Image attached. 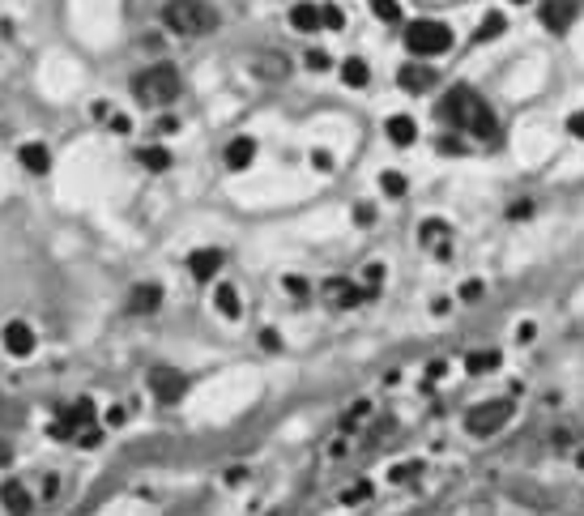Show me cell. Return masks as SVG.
Listing matches in <instances>:
<instances>
[{
  "instance_id": "obj_1",
  "label": "cell",
  "mask_w": 584,
  "mask_h": 516,
  "mask_svg": "<svg viewBox=\"0 0 584 516\" xmlns=\"http://www.w3.org/2000/svg\"><path fill=\"white\" fill-rule=\"evenodd\" d=\"M163 22H167L171 35L196 39V35H209V30L218 26V14L209 9L205 0H167V9H163Z\"/></svg>"
},
{
  "instance_id": "obj_2",
  "label": "cell",
  "mask_w": 584,
  "mask_h": 516,
  "mask_svg": "<svg viewBox=\"0 0 584 516\" xmlns=\"http://www.w3.org/2000/svg\"><path fill=\"white\" fill-rule=\"evenodd\" d=\"M133 94H137V103H145V107H167V103H175V94H180V73L171 69V64H153V69L133 77Z\"/></svg>"
},
{
  "instance_id": "obj_3",
  "label": "cell",
  "mask_w": 584,
  "mask_h": 516,
  "mask_svg": "<svg viewBox=\"0 0 584 516\" xmlns=\"http://www.w3.org/2000/svg\"><path fill=\"white\" fill-rule=\"evenodd\" d=\"M405 47H410L414 60L444 56L448 47H452V30H448L444 22H435V17H418V22L405 26Z\"/></svg>"
},
{
  "instance_id": "obj_4",
  "label": "cell",
  "mask_w": 584,
  "mask_h": 516,
  "mask_svg": "<svg viewBox=\"0 0 584 516\" xmlns=\"http://www.w3.org/2000/svg\"><path fill=\"white\" fill-rule=\"evenodd\" d=\"M321 299H324V307H333V312H350V307L367 303L371 291H367L362 282H350V278H324L321 282Z\"/></svg>"
},
{
  "instance_id": "obj_5",
  "label": "cell",
  "mask_w": 584,
  "mask_h": 516,
  "mask_svg": "<svg viewBox=\"0 0 584 516\" xmlns=\"http://www.w3.org/2000/svg\"><path fill=\"white\" fill-rule=\"evenodd\" d=\"M508 419H512V402H503V397L500 402H482L465 414V432L470 435H495Z\"/></svg>"
},
{
  "instance_id": "obj_6",
  "label": "cell",
  "mask_w": 584,
  "mask_h": 516,
  "mask_svg": "<svg viewBox=\"0 0 584 516\" xmlns=\"http://www.w3.org/2000/svg\"><path fill=\"white\" fill-rule=\"evenodd\" d=\"M473 107H478V94H473L470 85H452V90L440 98V120H444V124H452L457 133H465Z\"/></svg>"
},
{
  "instance_id": "obj_7",
  "label": "cell",
  "mask_w": 584,
  "mask_h": 516,
  "mask_svg": "<svg viewBox=\"0 0 584 516\" xmlns=\"http://www.w3.org/2000/svg\"><path fill=\"white\" fill-rule=\"evenodd\" d=\"M183 389H188V380H183V372H175V367H153L150 372V392L163 405H175L183 397Z\"/></svg>"
},
{
  "instance_id": "obj_8",
  "label": "cell",
  "mask_w": 584,
  "mask_h": 516,
  "mask_svg": "<svg viewBox=\"0 0 584 516\" xmlns=\"http://www.w3.org/2000/svg\"><path fill=\"white\" fill-rule=\"evenodd\" d=\"M0 346L9 350L14 359H30V354H35V329H30L26 321H9L0 329Z\"/></svg>"
},
{
  "instance_id": "obj_9",
  "label": "cell",
  "mask_w": 584,
  "mask_h": 516,
  "mask_svg": "<svg viewBox=\"0 0 584 516\" xmlns=\"http://www.w3.org/2000/svg\"><path fill=\"white\" fill-rule=\"evenodd\" d=\"M538 17H542V26L550 30V35H563V30L576 22V5H571V0H542V5H538Z\"/></svg>"
},
{
  "instance_id": "obj_10",
  "label": "cell",
  "mask_w": 584,
  "mask_h": 516,
  "mask_svg": "<svg viewBox=\"0 0 584 516\" xmlns=\"http://www.w3.org/2000/svg\"><path fill=\"white\" fill-rule=\"evenodd\" d=\"M397 82H401L405 94H427V90L435 85V69L431 64H422V60H410V64H401Z\"/></svg>"
},
{
  "instance_id": "obj_11",
  "label": "cell",
  "mask_w": 584,
  "mask_h": 516,
  "mask_svg": "<svg viewBox=\"0 0 584 516\" xmlns=\"http://www.w3.org/2000/svg\"><path fill=\"white\" fill-rule=\"evenodd\" d=\"M465 133H470V137H478V141H500V120H495V112H490L482 98H478V107H473Z\"/></svg>"
},
{
  "instance_id": "obj_12",
  "label": "cell",
  "mask_w": 584,
  "mask_h": 516,
  "mask_svg": "<svg viewBox=\"0 0 584 516\" xmlns=\"http://www.w3.org/2000/svg\"><path fill=\"white\" fill-rule=\"evenodd\" d=\"M218 269H223V252L218 248H196L193 256H188V273H193L196 282H213Z\"/></svg>"
},
{
  "instance_id": "obj_13",
  "label": "cell",
  "mask_w": 584,
  "mask_h": 516,
  "mask_svg": "<svg viewBox=\"0 0 584 516\" xmlns=\"http://www.w3.org/2000/svg\"><path fill=\"white\" fill-rule=\"evenodd\" d=\"M163 307V286L158 282H141L137 291H133V299H128V312L133 316H153Z\"/></svg>"
},
{
  "instance_id": "obj_14",
  "label": "cell",
  "mask_w": 584,
  "mask_h": 516,
  "mask_svg": "<svg viewBox=\"0 0 584 516\" xmlns=\"http://www.w3.org/2000/svg\"><path fill=\"white\" fill-rule=\"evenodd\" d=\"M0 503H5V512L9 516H30L35 512V500H30V491L22 482H5L0 487Z\"/></svg>"
},
{
  "instance_id": "obj_15",
  "label": "cell",
  "mask_w": 584,
  "mask_h": 516,
  "mask_svg": "<svg viewBox=\"0 0 584 516\" xmlns=\"http://www.w3.org/2000/svg\"><path fill=\"white\" fill-rule=\"evenodd\" d=\"M418 239H422V248L440 252V256H448V239H452V226L440 223V218H427V223L418 226Z\"/></svg>"
},
{
  "instance_id": "obj_16",
  "label": "cell",
  "mask_w": 584,
  "mask_h": 516,
  "mask_svg": "<svg viewBox=\"0 0 584 516\" xmlns=\"http://www.w3.org/2000/svg\"><path fill=\"white\" fill-rule=\"evenodd\" d=\"M384 137H389L397 150H405V145H414V141H418V124L410 120V115H389V124H384Z\"/></svg>"
},
{
  "instance_id": "obj_17",
  "label": "cell",
  "mask_w": 584,
  "mask_h": 516,
  "mask_svg": "<svg viewBox=\"0 0 584 516\" xmlns=\"http://www.w3.org/2000/svg\"><path fill=\"white\" fill-rule=\"evenodd\" d=\"M256 163V141L252 137H235L231 145H226V167L231 171H243Z\"/></svg>"
},
{
  "instance_id": "obj_18",
  "label": "cell",
  "mask_w": 584,
  "mask_h": 516,
  "mask_svg": "<svg viewBox=\"0 0 584 516\" xmlns=\"http://www.w3.org/2000/svg\"><path fill=\"white\" fill-rule=\"evenodd\" d=\"M252 69L261 73L264 82H282V77L291 73V64H286V56H278V52H261V56L252 60Z\"/></svg>"
},
{
  "instance_id": "obj_19",
  "label": "cell",
  "mask_w": 584,
  "mask_h": 516,
  "mask_svg": "<svg viewBox=\"0 0 584 516\" xmlns=\"http://www.w3.org/2000/svg\"><path fill=\"white\" fill-rule=\"evenodd\" d=\"M500 363H503L500 350H470V354H465V372H470V376H487V372H495Z\"/></svg>"
},
{
  "instance_id": "obj_20",
  "label": "cell",
  "mask_w": 584,
  "mask_h": 516,
  "mask_svg": "<svg viewBox=\"0 0 584 516\" xmlns=\"http://www.w3.org/2000/svg\"><path fill=\"white\" fill-rule=\"evenodd\" d=\"M291 26H294V30H303V35L321 30V26H324L321 5H294V9H291Z\"/></svg>"
},
{
  "instance_id": "obj_21",
  "label": "cell",
  "mask_w": 584,
  "mask_h": 516,
  "mask_svg": "<svg viewBox=\"0 0 584 516\" xmlns=\"http://www.w3.org/2000/svg\"><path fill=\"white\" fill-rule=\"evenodd\" d=\"M22 167H26L30 175H43V171L52 167V154H47V145H39V141H26V145H22Z\"/></svg>"
},
{
  "instance_id": "obj_22",
  "label": "cell",
  "mask_w": 584,
  "mask_h": 516,
  "mask_svg": "<svg viewBox=\"0 0 584 516\" xmlns=\"http://www.w3.org/2000/svg\"><path fill=\"white\" fill-rule=\"evenodd\" d=\"M213 307L223 312L226 321H239V294L231 282H218V286H213Z\"/></svg>"
},
{
  "instance_id": "obj_23",
  "label": "cell",
  "mask_w": 584,
  "mask_h": 516,
  "mask_svg": "<svg viewBox=\"0 0 584 516\" xmlns=\"http://www.w3.org/2000/svg\"><path fill=\"white\" fill-rule=\"evenodd\" d=\"M341 82H346V85H354V90H362V85L371 82V69H367V60L350 56L346 64H341Z\"/></svg>"
},
{
  "instance_id": "obj_24",
  "label": "cell",
  "mask_w": 584,
  "mask_h": 516,
  "mask_svg": "<svg viewBox=\"0 0 584 516\" xmlns=\"http://www.w3.org/2000/svg\"><path fill=\"white\" fill-rule=\"evenodd\" d=\"M137 158H141V167L145 171H167L171 167V150H163V145H145Z\"/></svg>"
},
{
  "instance_id": "obj_25",
  "label": "cell",
  "mask_w": 584,
  "mask_h": 516,
  "mask_svg": "<svg viewBox=\"0 0 584 516\" xmlns=\"http://www.w3.org/2000/svg\"><path fill=\"white\" fill-rule=\"evenodd\" d=\"M503 30H508V17H503V14H487V17H482V26H478V35H473V39H478V43H490V39H500Z\"/></svg>"
},
{
  "instance_id": "obj_26",
  "label": "cell",
  "mask_w": 584,
  "mask_h": 516,
  "mask_svg": "<svg viewBox=\"0 0 584 516\" xmlns=\"http://www.w3.org/2000/svg\"><path fill=\"white\" fill-rule=\"evenodd\" d=\"M371 9H376V17L380 22H401V5H397V0H371Z\"/></svg>"
},
{
  "instance_id": "obj_27",
  "label": "cell",
  "mask_w": 584,
  "mask_h": 516,
  "mask_svg": "<svg viewBox=\"0 0 584 516\" xmlns=\"http://www.w3.org/2000/svg\"><path fill=\"white\" fill-rule=\"evenodd\" d=\"M380 188L389 196H405V175L401 171H384V175H380Z\"/></svg>"
},
{
  "instance_id": "obj_28",
  "label": "cell",
  "mask_w": 584,
  "mask_h": 516,
  "mask_svg": "<svg viewBox=\"0 0 584 516\" xmlns=\"http://www.w3.org/2000/svg\"><path fill=\"white\" fill-rule=\"evenodd\" d=\"M362 500H371V482L362 478V482H354V487L341 495V503H362Z\"/></svg>"
},
{
  "instance_id": "obj_29",
  "label": "cell",
  "mask_w": 584,
  "mask_h": 516,
  "mask_svg": "<svg viewBox=\"0 0 584 516\" xmlns=\"http://www.w3.org/2000/svg\"><path fill=\"white\" fill-rule=\"evenodd\" d=\"M282 286H286L294 299H303V294H307V278H299V273H286V278H282Z\"/></svg>"
},
{
  "instance_id": "obj_30",
  "label": "cell",
  "mask_w": 584,
  "mask_h": 516,
  "mask_svg": "<svg viewBox=\"0 0 584 516\" xmlns=\"http://www.w3.org/2000/svg\"><path fill=\"white\" fill-rule=\"evenodd\" d=\"M321 14H324V26H329V30H341V22H346L337 5H321Z\"/></svg>"
},
{
  "instance_id": "obj_31",
  "label": "cell",
  "mask_w": 584,
  "mask_h": 516,
  "mask_svg": "<svg viewBox=\"0 0 584 516\" xmlns=\"http://www.w3.org/2000/svg\"><path fill=\"white\" fill-rule=\"evenodd\" d=\"M261 346L269 350V354H278V350H282V333H278V329H264V333H261Z\"/></svg>"
},
{
  "instance_id": "obj_32",
  "label": "cell",
  "mask_w": 584,
  "mask_h": 516,
  "mask_svg": "<svg viewBox=\"0 0 584 516\" xmlns=\"http://www.w3.org/2000/svg\"><path fill=\"white\" fill-rule=\"evenodd\" d=\"M460 299H465V303H473V299H482V282L470 278L465 286H460Z\"/></svg>"
},
{
  "instance_id": "obj_33",
  "label": "cell",
  "mask_w": 584,
  "mask_h": 516,
  "mask_svg": "<svg viewBox=\"0 0 584 516\" xmlns=\"http://www.w3.org/2000/svg\"><path fill=\"white\" fill-rule=\"evenodd\" d=\"M307 69H329V52H321V47H316V52H307Z\"/></svg>"
},
{
  "instance_id": "obj_34",
  "label": "cell",
  "mask_w": 584,
  "mask_h": 516,
  "mask_svg": "<svg viewBox=\"0 0 584 516\" xmlns=\"http://www.w3.org/2000/svg\"><path fill=\"white\" fill-rule=\"evenodd\" d=\"M418 470H422L418 461H410V465H397V470H392V482H405V478H414Z\"/></svg>"
},
{
  "instance_id": "obj_35",
  "label": "cell",
  "mask_w": 584,
  "mask_h": 516,
  "mask_svg": "<svg viewBox=\"0 0 584 516\" xmlns=\"http://www.w3.org/2000/svg\"><path fill=\"white\" fill-rule=\"evenodd\" d=\"M568 133L584 141V112H571V115H568Z\"/></svg>"
},
{
  "instance_id": "obj_36",
  "label": "cell",
  "mask_w": 584,
  "mask_h": 516,
  "mask_svg": "<svg viewBox=\"0 0 584 516\" xmlns=\"http://www.w3.org/2000/svg\"><path fill=\"white\" fill-rule=\"evenodd\" d=\"M440 154H465L460 137H440Z\"/></svg>"
},
{
  "instance_id": "obj_37",
  "label": "cell",
  "mask_w": 584,
  "mask_h": 516,
  "mask_svg": "<svg viewBox=\"0 0 584 516\" xmlns=\"http://www.w3.org/2000/svg\"><path fill=\"white\" fill-rule=\"evenodd\" d=\"M103 422H107V427H124V410H120V405H112V410L103 414Z\"/></svg>"
},
{
  "instance_id": "obj_38",
  "label": "cell",
  "mask_w": 584,
  "mask_h": 516,
  "mask_svg": "<svg viewBox=\"0 0 584 516\" xmlns=\"http://www.w3.org/2000/svg\"><path fill=\"white\" fill-rule=\"evenodd\" d=\"M529 213H533V205H529V201H520V205H512V210H508V218H516V223H520V218H529Z\"/></svg>"
},
{
  "instance_id": "obj_39",
  "label": "cell",
  "mask_w": 584,
  "mask_h": 516,
  "mask_svg": "<svg viewBox=\"0 0 584 516\" xmlns=\"http://www.w3.org/2000/svg\"><path fill=\"white\" fill-rule=\"evenodd\" d=\"M371 218H376V213H371V205H359V226H371Z\"/></svg>"
},
{
  "instance_id": "obj_40",
  "label": "cell",
  "mask_w": 584,
  "mask_h": 516,
  "mask_svg": "<svg viewBox=\"0 0 584 516\" xmlns=\"http://www.w3.org/2000/svg\"><path fill=\"white\" fill-rule=\"evenodd\" d=\"M512 5H529V0H512Z\"/></svg>"
}]
</instances>
